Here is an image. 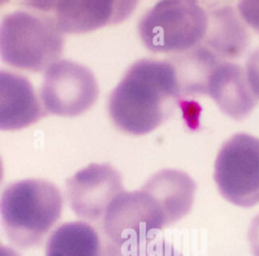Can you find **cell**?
I'll use <instances>...</instances> for the list:
<instances>
[{
  "instance_id": "1",
  "label": "cell",
  "mask_w": 259,
  "mask_h": 256,
  "mask_svg": "<svg viewBox=\"0 0 259 256\" xmlns=\"http://www.w3.org/2000/svg\"><path fill=\"white\" fill-rule=\"evenodd\" d=\"M181 91L173 65L168 61L135 62L108 97L113 123L131 135H145L172 113Z\"/></svg>"
},
{
  "instance_id": "2",
  "label": "cell",
  "mask_w": 259,
  "mask_h": 256,
  "mask_svg": "<svg viewBox=\"0 0 259 256\" xmlns=\"http://www.w3.org/2000/svg\"><path fill=\"white\" fill-rule=\"evenodd\" d=\"M62 209L63 197L54 183L34 178L13 182L2 193V227L14 246L29 249L42 242Z\"/></svg>"
},
{
  "instance_id": "3",
  "label": "cell",
  "mask_w": 259,
  "mask_h": 256,
  "mask_svg": "<svg viewBox=\"0 0 259 256\" xmlns=\"http://www.w3.org/2000/svg\"><path fill=\"white\" fill-rule=\"evenodd\" d=\"M64 33L48 14L17 10L0 24V53L11 67L30 72L46 71L59 61Z\"/></svg>"
},
{
  "instance_id": "4",
  "label": "cell",
  "mask_w": 259,
  "mask_h": 256,
  "mask_svg": "<svg viewBox=\"0 0 259 256\" xmlns=\"http://www.w3.org/2000/svg\"><path fill=\"white\" fill-rule=\"evenodd\" d=\"M207 20L195 1L163 0L143 14L138 32L149 51L176 55L202 44Z\"/></svg>"
},
{
  "instance_id": "5",
  "label": "cell",
  "mask_w": 259,
  "mask_h": 256,
  "mask_svg": "<svg viewBox=\"0 0 259 256\" xmlns=\"http://www.w3.org/2000/svg\"><path fill=\"white\" fill-rule=\"evenodd\" d=\"M169 223L159 201L145 188L120 192L101 220L103 234L121 250L156 239Z\"/></svg>"
},
{
  "instance_id": "6",
  "label": "cell",
  "mask_w": 259,
  "mask_h": 256,
  "mask_svg": "<svg viewBox=\"0 0 259 256\" xmlns=\"http://www.w3.org/2000/svg\"><path fill=\"white\" fill-rule=\"evenodd\" d=\"M213 179L220 193L233 204L251 207L259 202V139L236 134L224 143Z\"/></svg>"
},
{
  "instance_id": "7",
  "label": "cell",
  "mask_w": 259,
  "mask_h": 256,
  "mask_svg": "<svg viewBox=\"0 0 259 256\" xmlns=\"http://www.w3.org/2000/svg\"><path fill=\"white\" fill-rule=\"evenodd\" d=\"M97 97V81L87 67L59 60L45 71L39 99L47 112L77 116L88 110Z\"/></svg>"
},
{
  "instance_id": "8",
  "label": "cell",
  "mask_w": 259,
  "mask_h": 256,
  "mask_svg": "<svg viewBox=\"0 0 259 256\" xmlns=\"http://www.w3.org/2000/svg\"><path fill=\"white\" fill-rule=\"evenodd\" d=\"M28 6L51 16L63 33H84L115 24L132 14L137 1H30Z\"/></svg>"
},
{
  "instance_id": "9",
  "label": "cell",
  "mask_w": 259,
  "mask_h": 256,
  "mask_svg": "<svg viewBox=\"0 0 259 256\" xmlns=\"http://www.w3.org/2000/svg\"><path fill=\"white\" fill-rule=\"evenodd\" d=\"M122 191L121 176L109 164H90L66 182L71 209L87 222L102 220L111 201Z\"/></svg>"
},
{
  "instance_id": "10",
  "label": "cell",
  "mask_w": 259,
  "mask_h": 256,
  "mask_svg": "<svg viewBox=\"0 0 259 256\" xmlns=\"http://www.w3.org/2000/svg\"><path fill=\"white\" fill-rule=\"evenodd\" d=\"M206 94L224 113L235 119L247 117L258 101L249 84L246 70L228 61H222L212 71Z\"/></svg>"
},
{
  "instance_id": "11",
  "label": "cell",
  "mask_w": 259,
  "mask_h": 256,
  "mask_svg": "<svg viewBox=\"0 0 259 256\" xmlns=\"http://www.w3.org/2000/svg\"><path fill=\"white\" fill-rule=\"evenodd\" d=\"M47 115L31 83L23 76L0 72V127L13 131L26 127Z\"/></svg>"
},
{
  "instance_id": "12",
  "label": "cell",
  "mask_w": 259,
  "mask_h": 256,
  "mask_svg": "<svg viewBox=\"0 0 259 256\" xmlns=\"http://www.w3.org/2000/svg\"><path fill=\"white\" fill-rule=\"evenodd\" d=\"M46 256H122V252L92 225L69 222L52 233Z\"/></svg>"
},
{
  "instance_id": "13",
  "label": "cell",
  "mask_w": 259,
  "mask_h": 256,
  "mask_svg": "<svg viewBox=\"0 0 259 256\" xmlns=\"http://www.w3.org/2000/svg\"><path fill=\"white\" fill-rule=\"evenodd\" d=\"M207 19L202 45L223 61L239 58L245 53L251 36L239 11L230 5L220 6L207 12Z\"/></svg>"
},
{
  "instance_id": "14",
  "label": "cell",
  "mask_w": 259,
  "mask_h": 256,
  "mask_svg": "<svg viewBox=\"0 0 259 256\" xmlns=\"http://www.w3.org/2000/svg\"><path fill=\"white\" fill-rule=\"evenodd\" d=\"M143 188L159 201L169 226L184 218L191 209L195 183L183 171L176 169L160 170L147 180Z\"/></svg>"
},
{
  "instance_id": "15",
  "label": "cell",
  "mask_w": 259,
  "mask_h": 256,
  "mask_svg": "<svg viewBox=\"0 0 259 256\" xmlns=\"http://www.w3.org/2000/svg\"><path fill=\"white\" fill-rule=\"evenodd\" d=\"M174 67L181 95H205L212 71L223 61L207 47L200 44L168 60Z\"/></svg>"
},
{
  "instance_id": "16",
  "label": "cell",
  "mask_w": 259,
  "mask_h": 256,
  "mask_svg": "<svg viewBox=\"0 0 259 256\" xmlns=\"http://www.w3.org/2000/svg\"><path fill=\"white\" fill-rule=\"evenodd\" d=\"M122 256H182L164 240L154 239L123 252Z\"/></svg>"
},
{
  "instance_id": "17",
  "label": "cell",
  "mask_w": 259,
  "mask_h": 256,
  "mask_svg": "<svg viewBox=\"0 0 259 256\" xmlns=\"http://www.w3.org/2000/svg\"><path fill=\"white\" fill-rule=\"evenodd\" d=\"M239 12L248 26L259 34V1L245 0L238 4Z\"/></svg>"
},
{
  "instance_id": "18",
  "label": "cell",
  "mask_w": 259,
  "mask_h": 256,
  "mask_svg": "<svg viewBox=\"0 0 259 256\" xmlns=\"http://www.w3.org/2000/svg\"><path fill=\"white\" fill-rule=\"evenodd\" d=\"M245 70L251 89L259 99V48L253 51L249 56Z\"/></svg>"
},
{
  "instance_id": "19",
  "label": "cell",
  "mask_w": 259,
  "mask_h": 256,
  "mask_svg": "<svg viewBox=\"0 0 259 256\" xmlns=\"http://www.w3.org/2000/svg\"><path fill=\"white\" fill-rule=\"evenodd\" d=\"M248 238L253 256H259V214L251 222Z\"/></svg>"
},
{
  "instance_id": "20",
  "label": "cell",
  "mask_w": 259,
  "mask_h": 256,
  "mask_svg": "<svg viewBox=\"0 0 259 256\" xmlns=\"http://www.w3.org/2000/svg\"><path fill=\"white\" fill-rule=\"evenodd\" d=\"M2 256H18V254H16L13 250L11 249H7L5 247H2Z\"/></svg>"
}]
</instances>
